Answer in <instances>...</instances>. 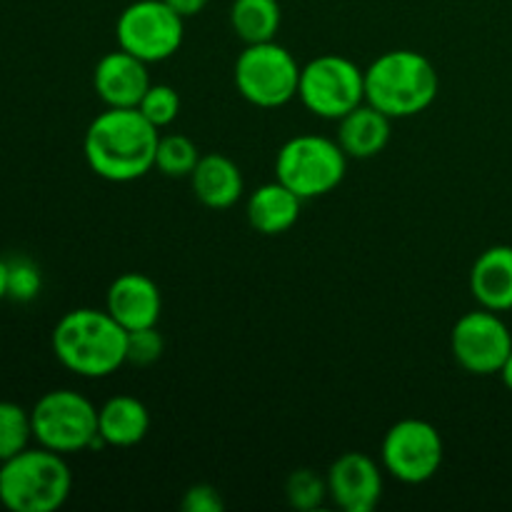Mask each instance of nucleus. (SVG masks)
Masks as SVG:
<instances>
[{
  "mask_svg": "<svg viewBox=\"0 0 512 512\" xmlns=\"http://www.w3.org/2000/svg\"><path fill=\"white\" fill-rule=\"evenodd\" d=\"M93 85L98 98L108 108H138L145 90L150 88L148 63L118 48L98 60L93 70Z\"/></svg>",
  "mask_w": 512,
  "mask_h": 512,
  "instance_id": "ddd939ff",
  "label": "nucleus"
},
{
  "mask_svg": "<svg viewBox=\"0 0 512 512\" xmlns=\"http://www.w3.org/2000/svg\"><path fill=\"white\" fill-rule=\"evenodd\" d=\"M105 310L125 330L153 328L160 320L163 295H160L158 283L145 273H123L110 283Z\"/></svg>",
  "mask_w": 512,
  "mask_h": 512,
  "instance_id": "4468645a",
  "label": "nucleus"
},
{
  "mask_svg": "<svg viewBox=\"0 0 512 512\" xmlns=\"http://www.w3.org/2000/svg\"><path fill=\"white\" fill-rule=\"evenodd\" d=\"M470 293L480 308L512 310V245L483 250L470 270Z\"/></svg>",
  "mask_w": 512,
  "mask_h": 512,
  "instance_id": "2eb2a0df",
  "label": "nucleus"
},
{
  "mask_svg": "<svg viewBox=\"0 0 512 512\" xmlns=\"http://www.w3.org/2000/svg\"><path fill=\"white\" fill-rule=\"evenodd\" d=\"M165 3H168L175 13L183 15V18H193V15L203 13L205 5H208L210 0H165Z\"/></svg>",
  "mask_w": 512,
  "mask_h": 512,
  "instance_id": "cd10ccee",
  "label": "nucleus"
},
{
  "mask_svg": "<svg viewBox=\"0 0 512 512\" xmlns=\"http://www.w3.org/2000/svg\"><path fill=\"white\" fill-rule=\"evenodd\" d=\"M73 490V473L60 453L25 448L0 463V505L10 512H55Z\"/></svg>",
  "mask_w": 512,
  "mask_h": 512,
  "instance_id": "20e7f679",
  "label": "nucleus"
},
{
  "mask_svg": "<svg viewBox=\"0 0 512 512\" xmlns=\"http://www.w3.org/2000/svg\"><path fill=\"white\" fill-rule=\"evenodd\" d=\"M180 508L185 512H220L225 508V503L220 498L218 488H213L208 483H198L185 490L183 500H180Z\"/></svg>",
  "mask_w": 512,
  "mask_h": 512,
  "instance_id": "bb28decb",
  "label": "nucleus"
},
{
  "mask_svg": "<svg viewBox=\"0 0 512 512\" xmlns=\"http://www.w3.org/2000/svg\"><path fill=\"white\" fill-rule=\"evenodd\" d=\"M300 205L303 200L293 190L285 188L280 180H275V183H265L250 193L245 215H248L250 228L258 233L280 235L288 233L298 223Z\"/></svg>",
  "mask_w": 512,
  "mask_h": 512,
  "instance_id": "6ab92c4d",
  "label": "nucleus"
},
{
  "mask_svg": "<svg viewBox=\"0 0 512 512\" xmlns=\"http://www.w3.org/2000/svg\"><path fill=\"white\" fill-rule=\"evenodd\" d=\"M348 155L338 140L323 135H295L275 158V175L300 200L328 195L343 183Z\"/></svg>",
  "mask_w": 512,
  "mask_h": 512,
  "instance_id": "423d86ee",
  "label": "nucleus"
},
{
  "mask_svg": "<svg viewBox=\"0 0 512 512\" xmlns=\"http://www.w3.org/2000/svg\"><path fill=\"white\" fill-rule=\"evenodd\" d=\"M183 20L165 0H135L120 13L115 38L125 53L143 63H163L183 45Z\"/></svg>",
  "mask_w": 512,
  "mask_h": 512,
  "instance_id": "1a4fd4ad",
  "label": "nucleus"
},
{
  "mask_svg": "<svg viewBox=\"0 0 512 512\" xmlns=\"http://www.w3.org/2000/svg\"><path fill=\"white\" fill-rule=\"evenodd\" d=\"M193 193L205 208L225 210L233 208L243 195V173H240L238 163L223 153H208L200 155L198 165H195L193 175Z\"/></svg>",
  "mask_w": 512,
  "mask_h": 512,
  "instance_id": "dca6fc26",
  "label": "nucleus"
},
{
  "mask_svg": "<svg viewBox=\"0 0 512 512\" xmlns=\"http://www.w3.org/2000/svg\"><path fill=\"white\" fill-rule=\"evenodd\" d=\"M450 350L463 370L473 375H495L512 353V335L495 310H470L450 333Z\"/></svg>",
  "mask_w": 512,
  "mask_h": 512,
  "instance_id": "9b49d317",
  "label": "nucleus"
},
{
  "mask_svg": "<svg viewBox=\"0 0 512 512\" xmlns=\"http://www.w3.org/2000/svg\"><path fill=\"white\" fill-rule=\"evenodd\" d=\"M325 480L330 500L345 512H370L383 498V468L365 453L340 455Z\"/></svg>",
  "mask_w": 512,
  "mask_h": 512,
  "instance_id": "f8f14e48",
  "label": "nucleus"
},
{
  "mask_svg": "<svg viewBox=\"0 0 512 512\" xmlns=\"http://www.w3.org/2000/svg\"><path fill=\"white\" fill-rule=\"evenodd\" d=\"M158 128L138 108H105L85 130L90 170L110 183H133L155 168Z\"/></svg>",
  "mask_w": 512,
  "mask_h": 512,
  "instance_id": "f257e3e1",
  "label": "nucleus"
},
{
  "mask_svg": "<svg viewBox=\"0 0 512 512\" xmlns=\"http://www.w3.org/2000/svg\"><path fill=\"white\" fill-rule=\"evenodd\" d=\"M40 288H43V278L33 260L28 258H13L8 260V298L18 300V303H28V300L38 298Z\"/></svg>",
  "mask_w": 512,
  "mask_h": 512,
  "instance_id": "a878e982",
  "label": "nucleus"
},
{
  "mask_svg": "<svg viewBox=\"0 0 512 512\" xmlns=\"http://www.w3.org/2000/svg\"><path fill=\"white\" fill-rule=\"evenodd\" d=\"M328 495V480L320 478L315 470L298 468L290 473L285 483V498L295 510H315Z\"/></svg>",
  "mask_w": 512,
  "mask_h": 512,
  "instance_id": "5701e85b",
  "label": "nucleus"
},
{
  "mask_svg": "<svg viewBox=\"0 0 512 512\" xmlns=\"http://www.w3.org/2000/svg\"><path fill=\"white\" fill-rule=\"evenodd\" d=\"M500 378H503L505 388H508L512 393V353L508 355V360H505L503 368H500Z\"/></svg>",
  "mask_w": 512,
  "mask_h": 512,
  "instance_id": "c756f323",
  "label": "nucleus"
},
{
  "mask_svg": "<svg viewBox=\"0 0 512 512\" xmlns=\"http://www.w3.org/2000/svg\"><path fill=\"white\" fill-rule=\"evenodd\" d=\"M165 343L158 328H140L128 330V343H125V365H138V368H148V365L158 363L163 355Z\"/></svg>",
  "mask_w": 512,
  "mask_h": 512,
  "instance_id": "393cba45",
  "label": "nucleus"
},
{
  "mask_svg": "<svg viewBox=\"0 0 512 512\" xmlns=\"http://www.w3.org/2000/svg\"><path fill=\"white\" fill-rule=\"evenodd\" d=\"M150 430V413L133 395H115L98 408V433L108 448H133Z\"/></svg>",
  "mask_w": 512,
  "mask_h": 512,
  "instance_id": "a211bd4d",
  "label": "nucleus"
},
{
  "mask_svg": "<svg viewBox=\"0 0 512 512\" xmlns=\"http://www.w3.org/2000/svg\"><path fill=\"white\" fill-rule=\"evenodd\" d=\"M200 160V150L188 135L170 133L158 140V153H155V168L165 178H190Z\"/></svg>",
  "mask_w": 512,
  "mask_h": 512,
  "instance_id": "412c9836",
  "label": "nucleus"
},
{
  "mask_svg": "<svg viewBox=\"0 0 512 512\" xmlns=\"http://www.w3.org/2000/svg\"><path fill=\"white\" fill-rule=\"evenodd\" d=\"M30 440H35L30 410L10 400H0V463L30 448Z\"/></svg>",
  "mask_w": 512,
  "mask_h": 512,
  "instance_id": "4be33fe9",
  "label": "nucleus"
},
{
  "mask_svg": "<svg viewBox=\"0 0 512 512\" xmlns=\"http://www.w3.org/2000/svg\"><path fill=\"white\" fill-rule=\"evenodd\" d=\"M390 120L368 100L338 120V143L348 158L370 160L390 143Z\"/></svg>",
  "mask_w": 512,
  "mask_h": 512,
  "instance_id": "f3484780",
  "label": "nucleus"
},
{
  "mask_svg": "<svg viewBox=\"0 0 512 512\" xmlns=\"http://www.w3.org/2000/svg\"><path fill=\"white\" fill-rule=\"evenodd\" d=\"M438 90V70L418 50H388L365 70V100L393 120L428 110Z\"/></svg>",
  "mask_w": 512,
  "mask_h": 512,
  "instance_id": "7ed1b4c3",
  "label": "nucleus"
},
{
  "mask_svg": "<svg viewBox=\"0 0 512 512\" xmlns=\"http://www.w3.org/2000/svg\"><path fill=\"white\" fill-rule=\"evenodd\" d=\"M280 20L278 0H233L230 5V25L245 45L275 40Z\"/></svg>",
  "mask_w": 512,
  "mask_h": 512,
  "instance_id": "aec40b11",
  "label": "nucleus"
},
{
  "mask_svg": "<svg viewBox=\"0 0 512 512\" xmlns=\"http://www.w3.org/2000/svg\"><path fill=\"white\" fill-rule=\"evenodd\" d=\"M33 438L53 453L70 455L103 448L98 433V408L85 395L60 388L45 393L30 410Z\"/></svg>",
  "mask_w": 512,
  "mask_h": 512,
  "instance_id": "39448f33",
  "label": "nucleus"
},
{
  "mask_svg": "<svg viewBox=\"0 0 512 512\" xmlns=\"http://www.w3.org/2000/svg\"><path fill=\"white\" fill-rule=\"evenodd\" d=\"M53 353L63 368L80 378H108L125 365L128 330L108 310L78 308L53 328Z\"/></svg>",
  "mask_w": 512,
  "mask_h": 512,
  "instance_id": "f03ea898",
  "label": "nucleus"
},
{
  "mask_svg": "<svg viewBox=\"0 0 512 512\" xmlns=\"http://www.w3.org/2000/svg\"><path fill=\"white\" fill-rule=\"evenodd\" d=\"M445 458L443 435L433 423L420 418L398 420L385 433L380 460L385 473L405 485H423L438 475Z\"/></svg>",
  "mask_w": 512,
  "mask_h": 512,
  "instance_id": "9d476101",
  "label": "nucleus"
},
{
  "mask_svg": "<svg viewBox=\"0 0 512 512\" xmlns=\"http://www.w3.org/2000/svg\"><path fill=\"white\" fill-rule=\"evenodd\" d=\"M235 85L258 108H283L298 98L300 65L288 48L275 40L245 45L235 60Z\"/></svg>",
  "mask_w": 512,
  "mask_h": 512,
  "instance_id": "0eeeda50",
  "label": "nucleus"
},
{
  "mask_svg": "<svg viewBox=\"0 0 512 512\" xmlns=\"http://www.w3.org/2000/svg\"><path fill=\"white\" fill-rule=\"evenodd\" d=\"M138 110L155 125V128H168L180 113V98H178V90L170 88V85L158 83L145 90L143 100L138 103Z\"/></svg>",
  "mask_w": 512,
  "mask_h": 512,
  "instance_id": "b1692460",
  "label": "nucleus"
},
{
  "mask_svg": "<svg viewBox=\"0 0 512 512\" xmlns=\"http://www.w3.org/2000/svg\"><path fill=\"white\" fill-rule=\"evenodd\" d=\"M8 298V260L0 258V303Z\"/></svg>",
  "mask_w": 512,
  "mask_h": 512,
  "instance_id": "c85d7f7f",
  "label": "nucleus"
},
{
  "mask_svg": "<svg viewBox=\"0 0 512 512\" xmlns=\"http://www.w3.org/2000/svg\"><path fill=\"white\" fill-rule=\"evenodd\" d=\"M298 98L318 118L340 120L365 103V70L345 55H318L300 68Z\"/></svg>",
  "mask_w": 512,
  "mask_h": 512,
  "instance_id": "6e6552de",
  "label": "nucleus"
}]
</instances>
